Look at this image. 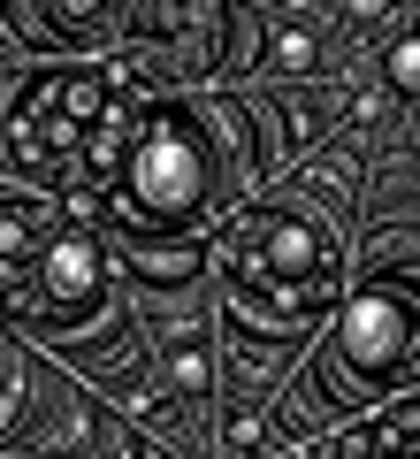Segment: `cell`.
Segmentation results:
<instances>
[{"instance_id": "6da1fadb", "label": "cell", "mask_w": 420, "mask_h": 459, "mask_svg": "<svg viewBox=\"0 0 420 459\" xmlns=\"http://www.w3.org/2000/svg\"><path fill=\"white\" fill-rule=\"evenodd\" d=\"M214 276L229 337L298 352L344 291V246L306 199H253L214 230Z\"/></svg>"}, {"instance_id": "7a4b0ae2", "label": "cell", "mask_w": 420, "mask_h": 459, "mask_svg": "<svg viewBox=\"0 0 420 459\" xmlns=\"http://www.w3.org/2000/svg\"><path fill=\"white\" fill-rule=\"evenodd\" d=\"M222 199V138L184 92H146L130 108L115 153L69 207L123 238H199L207 207Z\"/></svg>"}, {"instance_id": "3957f363", "label": "cell", "mask_w": 420, "mask_h": 459, "mask_svg": "<svg viewBox=\"0 0 420 459\" xmlns=\"http://www.w3.org/2000/svg\"><path fill=\"white\" fill-rule=\"evenodd\" d=\"M161 84L146 69H123V62H54L31 69V77L8 92V115H0V161L23 169L31 184L47 192H84L99 177V161L115 153L130 108Z\"/></svg>"}, {"instance_id": "277c9868", "label": "cell", "mask_w": 420, "mask_h": 459, "mask_svg": "<svg viewBox=\"0 0 420 459\" xmlns=\"http://www.w3.org/2000/svg\"><path fill=\"white\" fill-rule=\"evenodd\" d=\"M337 322H329V352L337 376H352L367 398L413 391V329H420V291H413V261L398 253V268L374 261L352 291H337Z\"/></svg>"}, {"instance_id": "5b68a950", "label": "cell", "mask_w": 420, "mask_h": 459, "mask_svg": "<svg viewBox=\"0 0 420 459\" xmlns=\"http://www.w3.org/2000/svg\"><path fill=\"white\" fill-rule=\"evenodd\" d=\"M62 214L69 207H54V199H0V322L8 329L23 322V307L39 291V268H47Z\"/></svg>"}, {"instance_id": "8992f818", "label": "cell", "mask_w": 420, "mask_h": 459, "mask_svg": "<svg viewBox=\"0 0 420 459\" xmlns=\"http://www.w3.org/2000/svg\"><path fill=\"white\" fill-rule=\"evenodd\" d=\"M260 69H268V77H321V69H329L321 23H306V16L268 23V31H260Z\"/></svg>"}, {"instance_id": "52a82bcc", "label": "cell", "mask_w": 420, "mask_h": 459, "mask_svg": "<svg viewBox=\"0 0 420 459\" xmlns=\"http://www.w3.org/2000/svg\"><path fill=\"white\" fill-rule=\"evenodd\" d=\"M413 429H420V413H413V398L398 391V406H390L382 421H367V429H321V452L329 459H352V452H413Z\"/></svg>"}, {"instance_id": "ba28073f", "label": "cell", "mask_w": 420, "mask_h": 459, "mask_svg": "<svg viewBox=\"0 0 420 459\" xmlns=\"http://www.w3.org/2000/svg\"><path fill=\"white\" fill-rule=\"evenodd\" d=\"M161 376H168V398H207L214 391V352H207L199 329H184V337L161 352Z\"/></svg>"}, {"instance_id": "9c48e42d", "label": "cell", "mask_w": 420, "mask_h": 459, "mask_svg": "<svg viewBox=\"0 0 420 459\" xmlns=\"http://www.w3.org/2000/svg\"><path fill=\"white\" fill-rule=\"evenodd\" d=\"M382 77H390V92H398V100H413V77H420V47H413V31H398V39H390Z\"/></svg>"}, {"instance_id": "30bf717a", "label": "cell", "mask_w": 420, "mask_h": 459, "mask_svg": "<svg viewBox=\"0 0 420 459\" xmlns=\"http://www.w3.org/2000/svg\"><path fill=\"white\" fill-rule=\"evenodd\" d=\"M222 444H237V452H244V444H275V429H268V413H260V406H237V413H229V429H222Z\"/></svg>"}, {"instance_id": "8fae6325", "label": "cell", "mask_w": 420, "mask_h": 459, "mask_svg": "<svg viewBox=\"0 0 420 459\" xmlns=\"http://www.w3.org/2000/svg\"><path fill=\"white\" fill-rule=\"evenodd\" d=\"M398 8H405V0H344V16H352V23H398Z\"/></svg>"}]
</instances>
